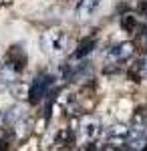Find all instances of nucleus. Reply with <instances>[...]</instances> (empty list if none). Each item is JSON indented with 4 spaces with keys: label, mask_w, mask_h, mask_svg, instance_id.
I'll return each instance as SVG.
<instances>
[{
    "label": "nucleus",
    "mask_w": 147,
    "mask_h": 151,
    "mask_svg": "<svg viewBox=\"0 0 147 151\" xmlns=\"http://www.w3.org/2000/svg\"><path fill=\"white\" fill-rule=\"evenodd\" d=\"M99 6H101V0H77L75 16L79 20H87V18H91L95 12L99 10Z\"/></svg>",
    "instance_id": "9"
},
{
    "label": "nucleus",
    "mask_w": 147,
    "mask_h": 151,
    "mask_svg": "<svg viewBox=\"0 0 147 151\" xmlns=\"http://www.w3.org/2000/svg\"><path fill=\"white\" fill-rule=\"evenodd\" d=\"M127 75H129V79H131V81H135V83L145 81V79H147V52L129 65Z\"/></svg>",
    "instance_id": "10"
},
{
    "label": "nucleus",
    "mask_w": 147,
    "mask_h": 151,
    "mask_svg": "<svg viewBox=\"0 0 147 151\" xmlns=\"http://www.w3.org/2000/svg\"><path fill=\"white\" fill-rule=\"evenodd\" d=\"M2 117H4V113H2V111H0V123H2Z\"/></svg>",
    "instance_id": "14"
},
{
    "label": "nucleus",
    "mask_w": 147,
    "mask_h": 151,
    "mask_svg": "<svg viewBox=\"0 0 147 151\" xmlns=\"http://www.w3.org/2000/svg\"><path fill=\"white\" fill-rule=\"evenodd\" d=\"M77 137H79L81 145L83 143H95L103 137V125L101 119L95 115H85L79 123V131H77Z\"/></svg>",
    "instance_id": "6"
},
{
    "label": "nucleus",
    "mask_w": 147,
    "mask_h": 151,
    "mask_svg": "<svg viewBox=\"0 0 147 151\" xmlns=\"http://www.w3.org/2000/svg\"><path fill=\"white\" fill-rule=\"evenodd\" d=\"M101 151H115V149H113V147H109V145H103Z\"/></svg>",
    "instance_id": "13"
},
{
    "label": "nucleus",
    "mask_w": 147,
    "mask_h": 151,
    "mask_svg": "<svg viewBox=\"0 0 147 151\" xmlns=\"http://www.w3.org/2000/svg\"><path fill=\"white\" fill-rule=\"evenodd\" d=\"M135 55V45L133 42H129V40H123V42H117L113 47L107 48V52H105V60H103V65H105V70L107 73H111V70H119L123 69L125 65L133 58Z\"/></svg>",
    "instance_id": "3"
},
{
    "label": "nucleus",
    "mask_w": 147,
    "mask_h": 151,
    "mask_svg": "<svg viewBox=\"0 0 147 151\" xmlns=\"http://www.w3.org/2000/svg\"><path fill=\"white\" fill-rule=\"evenodd\" d=\"M68 45H71V35L63 26H50L40 35V48L50 58H61L68 50Z\"/></svg>",
    "instance_id": "2"
},
{
    "label": "nucleus",
    "mask_w": 147,
    "mask_h": 151,
    "mask_svg": "<svg viewBox=\"0 0 147 151\" xmlns=\"http://www.w3.org/2000/svg\"><path fill=\"white\" fill-rule=\"evenodd\" d=\"M97 47V38L95 36H85L81 38V42L77 45V48L68 55V63H81L93 52V48Z\"/></svg>",
    "instance_id": "8"
},
{
    "label": "nucleus",
    "mask_w": 147,
    "mask_h": 151,
    "mask_svg": "<svg viewBox=\"0 0 147 151\" xmlns=\"http://www.w3.org/2000/svg\"><path fill=\"white\" fill-rule=\"evenodd\" d=\"M53 87H55V77H53L50 73H38L32 79V83L28 85V91H26L28 103L38 105L46 95H48V91H50Z\"/></svg>",
    "instance_id": "5"
},
{
    "label": "nucleus",
    "mask_w": 147,
    "mask_h": 151,
    "mask_svg": "<svg viewBox=\"0 0 147 151\" xmlns=\"http://www.w3.org/2000/svg\"><path fill=\"white\" fill-rule=\"evenodd\" d=\"M103 137H105V145H109L113 149L115 147H123V145H127V139H129V125L113 123L111 127L105 129Z\"/></svg>",
    "instance_id": "7"
},
{
    "label": "nucleus",
    "mask_w": 147,
    "mask_h": 151,
    "mask_svg": "<svg viewBox=\"0 0 147 151\" xmlns=\"http://www.w3.org/2000/svg\"><path fill=\"white\" fill-rule=\"evenodd\" d=\"M28 65V55L20 45H12L4 52V58L0 60V83L2 87H10L20 77Z\"/></svg>",
    "instance_id": "1"
},
{
    "label": "nucleus",
    "mask_w": 147,
    "mask_h": 151,
    "mask_svg": "<svg viewBox=\"0 0 147 151\" xmlns=\"http://www.w3.org/2000/svg\"><path fill=\"white\" fill-rule=\"evenodd\" d=\"M141 20H139V16L137 14H123L121 16V28H123L125 32H129V35H133L135 36L137 32H139V28H141Z\"/></svg>",
    "instance_id": "11"
},
{
    "label": "nucleus",
    "mask_w": 147,
    "mask_h": 151,
    "mask_svg": "<svg viewBox=\"0 0 147 151\" xmlns=\"http://www.w3.org/2000/svg\"><path fill=\"white\" fill-rule=\"evenodd\" d=\"M2 123H4L8 129H14V133L24 135V133L30 129V123H32L30 113H28V107H26V105H22V103L12 105L10 109L4 113Z\"/></svg>",
    "instance_id": "4"
},
{
    "label": "nucleus",
    "mask_w": 147,
    "mask_h": 151,
    "mask_svg": "<svg viewBox=\"0 0 147 151\" xmlns=\"http://www.w3.org/2000/svg\"><path fill=\"white\" fill-rule=\"evenodd\" d=\"M101 147L103 145L99 143V141H95V143H83L79 151H101Z\"/></svg>",
    "instance_id": "12"
}]
</instances>
